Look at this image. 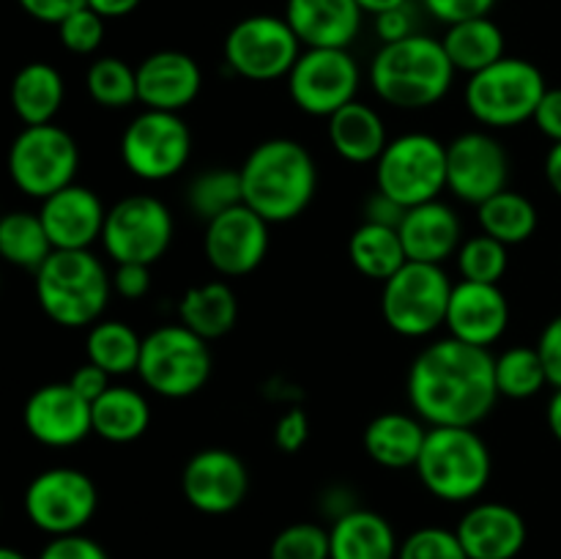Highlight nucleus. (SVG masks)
<instances>
[{
  "label": "nucleus",
  "instance_id": "nucleus-15",
  "mask_svg": "<svg viewBox=\"0 0 561 559\" xmlns=\"http://www.w3.org/2000/svg\"><path fill=\"white\" fill-rule=\"evenodd\" d=\"M362 71L348 49L305 47L288 71V93L296 107L316 118H329L351 104L359 91Z\"/></svg>",
  "mask_w": 561,
  "mask_h": 559
},
{
  "label": "nucleus",
  "instance_id": "nucleus-43",
  "mask_svg": "<svg viewBox=\"0 0 561 559\" xmlns=\"http://www.w3.org/2000/svg\"><path fill=\"white\" fill-rule=\"evenodd\" d=\"M58 27V38L69 53L75 55H91L102 47L104 42V16H99L96 11L82 5L75 14L66 16Z\"/></svg>",
  "mask_w": 561,
  "mask_h": 559
},
{
  "label": "nucleus",
  "instance_id": "nucleus-8",
  "mask_svg": "<svg viewBox=\"0 0 561 559\" xmlns=\"http://www.w3.org/2000/svg\"><path fill=\"white\" fill-rule=\"evenodd\" d=\"M447 190V146L427 132H409L387 142L376 159V192L403 208L438 201Z\"/></svg>",
  "mask_w": 561,
  "mask_h": 559
},
{
  "label": "nucleus",
  "instance_id": "nucleus-3",
  "mask_svg": "<svg viewBox=\"0 0 561 559\" xmlns=\"http://www.w3.org/2000/svg\"><path fill=\"white\" fill-rule=\"evenodd\" d=\"M455 80V66L438 38L411 33L381 44L370 64V85L398 110H425L442 102Z\"/></svg>",
  "mask_w": 561,
  "mask_h": 559
},
{
  "label": "nucleus",
  "instance_id": "nucleus-31",
  "mask_svg": "<svg viewBox=\"0 0 561 559\" xmlns=\"http://www.w3.org/2000/svg\"><path fill=\"white\" fill-rule=\"evenodd\" d=\"M179 318L203 340H219L236 327L239 301L228 283H206L190 288L179 301Z\"/></svg>",
  "mask_w": 561,
  "mask_h": 559
},
{
  "label": "nucleus",
  "instance_id": "nucleus-21",
  "mask_svg": "<svg viewBox=\"0 0 561 559\" xmlns=\"http://www.w3.org/2000/svg\"><path fill=\"white\" fill-rule=\"evenodd\" d=\"M38 217L55 250H91L93 241L102 239L107 208L93 190L69 184L44 197Z\"/></svg>",
  "mask_w": 561,
  "mask_h": 559
},
{
  "label": "nucleus",
  "instance_id": "nucleus-23",
  "mask_svg": "<svg viewBox=\"0 0 561 559\" xmlns=\"http://www.w3.org/2000/svg\"><path fill=\"white\" fill-rule=\"evenodd\" d=\"M455 532L469 559H515L526 546L524 515L502 502H477Z\"/></svg>",
  "mask_w": 561,
  "mask_h": 559
},
{
  "label": "nucleus",
  "instance_id": "nucleus-4",
  "mask_svg": "<svg viewBox=\"0 0 561 559\" xmlns=\"http://www.w3.org/2000/svg\"><path fill=\"white\" fill-rule=\"evenodd\" d=\"M113 277L91 250H55L36 272V299L44 316L64 329L102 321Z\"/></svg>",
  "mask_w": 561,
  "mask_h": 559
},
{
  "label": "nucleus",
  "instance_id": "nucleus-57",
  "mask_svg": "<svg viewBox=\"0 0 561 559\" xmlns=\"http://www.w3.org/2000/svg\"><path fill=\"white\" fill-rule=\"evenodd\" d=\"M548 427H551V433L557 436V442H561V389L551 395V400H548Z\"/></svg>",
  "mask_w": 561,
  "mask_h": 559
},
{
  "label": "nucleus",
  "instance_id": "nucleus-20",
  "mask_svg": "<svg viewBox=\"0 0 561 559\" xmlns=\"http://www.w3.org/2000/svg\"><path fill=\"white\" fill-rule=\"evenodd\" d=\"M444 327H447L449 338L480 345V349H491L493 343L504 338L510 327L507 296L499 285L460 280L449 294Z\"/></svg>",
  "mask_w": 561,
  "mask_h": 559
},
{
  "label": "nucleus",
  "instance_id": "nucleus-22",
  "mask_svg": "<svg viewBox=\"0 0 561 559\" xmlns=\"http://www.w3.org/2000/svg\"><path fill=\"white\" fill-rule=\"evenodd\" d=\"M137 102L146 110L181 113L197 99L203 88V71L192 55L179 49H159L137 66Z\"/></svg>",
  "mask_w": 561,
  "mask_h": 559
},
{
  "label": "nucleus",
  "instance_id": "nucleus-53",
  "mask_svg": "<svg viewBox=\"0 0 561 559\" xmlns=\"http://www.w3.org/2000/svg\"><path fill=\"white\" fill-rule=\"evenodd\" d=\"M403 217H405V208L400 206V203H394L392 197L381 195V192H376V195L367 201L365 223H378V225H389V228H398V225L403 223Z\"/></svg>",
  "mask_w": 561,
  "mask_h": 559
},
{
  "label": "nucleus",
  "instance_id": "nucleus-7",
  "mask_svg": "<svg viewBox=\"0 0 561 559\" xmlns=\"http://www.w3.org/2000/svg\"><path fill=\"white\" fill-rule=\"evenodd\" d=\"M137 376L159 398H192L211 378L208 340L197 338L184 323H168L142 338Z\"/></svg>",
  "mask_w": 561,
  "mask_h": 559
},
{
  "label": "nucleus",
  "instance_id": "nucleus-16",
  "mask_svg": "<svg viewBox=\"0 0 561 559\" xmlns=\"http://www.w3.org/2000/svg\"><path fill=\"white\" fill-rule=\"evenodd\" d=\"M510 157L488 132H463L447 146V190L458 201L480 206L507 190Z\"/></svg>",
  "mask_w": 561,
  "mask_h": 559
},
{
  "label": "nucleus",
  "instance_id": "nucleus-34",
  "mask_svg": "<svg viewBox=\"0 0 561 559\" xmlns=\"http://www.w3.org/2000/svg\"><path fill=\"white\" fill-rule=\"evenodd\" d=\"M482 233L493 236L502 244L515 247L524 244L537 230V208L526 195L513 190H504L499 195L488 197L477 206Z\"/></svg>",
  "mask_w": 561,
  "mask_h": 559
},
{
  "label": "nucleus",
  "instance_id": "nucleus-40",
  "mask_svg": "<svg viewBox=\"0 0 561 559\" xmlns=\"http://www.w3.org/2000/svg\"><path fill=\"white\" fill-rule=\"evenodd\" d=\"M507 250H510L507 244H502V241H496L488 233L463 239L460 241L458 252H455L460 280L499 285L504 274H507V263H510Z\"/></svg>",
  "mask_w": 561,
  "mask_h": 559
},
{
  "label": "nucleus",
  "instance_id": "nucleus-19",
  "mask_svg": "<svg viewBox=\"0 0 561 559\" xmlns=\"http://www.w3.org/2000/svg\"><path fill=\"white\" fill-rule=\"evenodd\" d=\"M22 422L31 438L44 447H75L93 433L91 403L71 389L69 381L44 384L22 409Z\"/></svg>",
  "mask_w": 561,
  "mask_h": 559
},
{
  "label": "nucleus",
  "instance_id": "nucleus-39",
  "mask_svg": "<svg viewBox=\"0 0 561 559\" xmlns=\"http://www.w3.org/2000/svg\"><path fill=\"white\" fill-rule=\"evenodd\" d=\"M85 88L99 107L124 110L137 102V71L126 60L104 55L88 66Z\"/></svg>",
  "mask_w": 561,
  "mask_h": 559
},
{
  "label": "nucleus",
  "instance_id": "nucleus-11",
  "mask_svg": "<svg viewBox=\"0 0 561 559\" xmlns=\"http://www.w3.org/2000/svg\"><path fill=\"white\" fill-rule=\"evenodd\" d=\"M192 132L179 113L142 110L121 135V159L140 181H168L186 168Z\"/></svg>",
  "mask_w": 561,
  "mask_h": 559
},
{
  "label": "nucleus",
  "instance_id": "nucleus-55",
  "mask_svg": "<svg viewBox=\"0 0 561 559\" xmlns=\"http://www.w3.org/2000/svg\"><path fill=\"white\" fill-rule=\"evenodd\" d=\"M546 179L551 190L561 197V142H553L546 157Z\"/></svg>",
  "mask_w": 561,
  "mask_h": 559
},
{
  "label": "nucleus",
  "instance_id": "nucleus-14",
  "mask_svg": "<svg viewBox=\"0 0 561 559\" xmlns=\"http://www.w3.org/2000/svg\"><path fill=\"white\" fill-rule=\"evenodd\" d=\"M99 491L91 477L71 466L44 469L27 482L25 515L36 529L49 537L75 535L91 524L96 513Z\"/></svg>",
  "mask_w": 561,
  "mask_h": 559
},
{
  "label": "nucleus",
  "instance_id": "nucleus-56",
  "mask_svg": "<svg viewBox=\"0 0 561 559\" xmlns=\"http://www.w3.org/2000/svg\"><path fill=\"white\" fill-rule=\"evenodd\" d=\"M356 5H359L365 14H383V11H392V9H400V5H409V0H356Z\"/></svg>",
  "mask_w": 561,
  "mask_h": 559
},
{
  "label": "nucleus",
  "instance_id": "nucleus-6",
  "mask_svg": "<svg viewBox=\"0 0 561 559\" xmlns=\"http://www.w3.org/2000/svg\"><path fill=\"white\" fill-rule=\"evenodd\" d=\"M546 91V77L531 60L504 55L502 60L469 77L463 102L477 124L510 129L535 118V110Z\"/></svg>",
  "mask_w": 561,
  "mask_h": 559
},
{
  "label": "nucleus",
  "instance_id": "nucleus-28",
  "mask_svg": "<svg viewBox=\"0 0 561 559\" xmlns=\"http://www.w3.org/2000/svg\"><path fill=\"white\" fill-rule=\"evenodd\" d=\"M329 142L334 153L351 164H370L387 148V126L378 110L365 102H351L340 107L337 113L329 115Z\"/></svg>",
  "mask_w": 561,
  "mask_h": 559
},
{
  "label": "nucleus",
  "instance_id": "nucleus-38",
  "mask_svg": "<svg viewBox=\"0 0 561 559\" xmlns=\"http://www.w3.org/2000/svg\"><path fill=\"white\" fill-rule=\"evenodd\" d=\"M239 203H244V190H241V173L233 168H208L195 175L186 190V206L203 219L211 223L219 214L230 212Z\"/></svg>",
  "mask_w": 561,
  "mask_h": 559
},
{
  "label": "nucleus",
  "instance_id": "nucleus-37",
  "mask_svg": "<svg viewBox=\"0 0 561 559\" xmlns=\"http://www.w3.org/2000/svg\"><path fill=\"white\" fill-rule=\"evenodd\" d=\"M493 373H496L499 398H535L548 384L546 365H542L537 345L535 349L513 345V349L502 351L499 356H493Z\"/></svg>",
  "mask_w": 561,
  "mask_h": 559
},
{
  "label": "nucleus",
  "instance_id": "nucleus-30",
  "mask_svg": "<svg viewBox=\"0 0 561 559\" xmlns=\"http://www.w3.org/2000/svg\"><path fill=\"white\" fill-rule=\"evenodd\" d=\"M91 425L93 433L110 444L137 442L151 425V406L137 389L113 384L91 403Z\"/></svg>",
  "mask_w": 561,
  "mask_h": 559
},
{
  "label": "nucleus",
  "instance_id": "nucleus-13",
  "mask_svg": "<svg viewBox=\"0 0 561 559\" xmlns=\"http://www.w3.org/2000/svg\"><path fill=\"white\" fill-rule=\"evenodd\" d=\"M301 55V42L285 16L252 14L230 27L225 38V64L233 75L252 82L288 77Z\"/></svg>",
  "mask_w": 561,
  "mask_h": 559
},
{
  "label": "nucleus",
  "instance_id": "nucleus-49",
  "mask_svg": "<svg viewBox=\"0 0 561 559\" xmlns=\"http://www.w3.org/2000/svg\"><path fill=\"white\" fill-rule=\"evenodd\" d=\"M110 378L113 376H110V373H104L102 367H96L93 362H85V365H80L75 373H71L69 384H71V389L80 395V398H85L88 403H93V400H99L110 387H113V384H110Z\"/></svg>",
  "mask_w": 561,
  "mask_h": 559
},
{
  "label": "nucleus",
  "instance_id": "nucleus-36",
  "mask_svg": "<svg viewBox=\"0 0 561 559\" xmlns=\"http://www.w3.org/2000/svg\"><path fill=\"white\" fill-rule=\"evenodd\" d=\"M53 252L55 247L38 214L9 212L0 217V258L11 266L38 272Z\"/></svg>",
  "mask_w": 561,
  "mask_h": 559
},
{
  "label": "nucleus",
  "instance_id": "nucleus-12",
  "mask_svg": "<svg viewBox=\"0 0 561 559\" xmlns=\"http://www.w3.org/2000/svg\"><path fill=\"white\" fill-rule=\"evenodd\" d=\"M173 214L159 197L129 195L107 208L102 247L118 263H157L173 244Z\"/></svg>",
  "mask_w": 561,
  "mask_h": 559
},
{
  "label": "nucleus",
  "instance_id": "nucleus-27",
  "mask_svg": "<svg viewBox=\"0 0 561 559\" xmlns=\"http://www.w3.org/2000/svg\"><path fill=\"white\" fill-rule=\"evenodd\" d=\"M427 422L405 411H383L367 422L362 444L383 469H414L427 438Z\"/></svg>",
  "mask_w": 561,
  "mask_h": 559
},
{
  "label": "nucleus",
  "instance_id": "nucleus-5",
  "mask_svg": "<svg viewBox=\"0 0 561 559\" xmlns=\"http://www.w3.org/2000/svg\"><path fill=\"white\" fill-rule=\"evenodd\" d=\"M416 475L427 493L449 504L471 502L491 482L493 460L474 427H427Z\"/></svg>",
  "mask_w": 561,
  "mask_h": 559
},
{
  "label": "nucleus",
  "instance_id": "nucleus-18",
  "mask_svg": "<svg viewBox=\"0 0 561 559\" xmlns=\"http://www.w3.org/2000/svg\"><path fill=\"white\" fill-rule=\"evenodd\" d=\"M181 491L195 510L206 515L233 513L250 491V471L244 460L222 447H208L192 455L181 475Z\"/></svg>",
  "mask_w": 561,
  "mask_h": 559
},
{
  "label": "nucleus",
  "instance_id": "nucleus-51",
  "mask_svg": "<svg viewBox=\"0 0 561 559\" xmlns=\"http://www.w3.org/2000/svg\"><path fill=\"white\" fill-rule=\"evenodd\" d=\"M531 121L548 140L561 142V88H548Z\"/></svg>",
  "mask_w": 561,
  "mask_h": 559
},
{
  "label": "nucleus",
  "instance_id": "nucleus-48",
  "mask_svg": "<svg viewBox=\"0 0 561 559\" xmlns=\"http://www.w3.org/2000/svg\"><path fill=\"white\" fill-rule=\"evenodd\" d=\"M113 290L124 299H142L151 290V266L146 263H118L113 274Z\"/></svg>",
  "mask_w": 561,
  "mask_h": 559
},
{
  "label": "nucleus",
  "instance_id": "nucleus-25",
  "mask_svg": "<svg viewBox=\"0 0 561 559\" xmlns=\"http://www.w3.org/2000/svg\"><path fill=\"white\" fill-rule=\"evenodd\" d=\"M398 233L403 239L409 261L438 263V266L455 258L460 241H463L460 217L444 201H427L414 208H405Z\"/></svg>",
  "mask_w": 561,
  "mask_h": 559
},
{
  "label": "nucleus",
  "instance_id": "nucleus-29",
  "mask_svg": "<svg viewBox=\"0 0 561 559\" xmlns=\"http://www.w3.org/2000/svg\"><path fill=\"white\" fill-rule=\"evenodd\" d=\"M11 107L25 126L53 124L66 99L64 77L44 60H31L11 80Z\"/></svg>",
  "mask_w": 561,
  "mask_h": 559
},
{
  "label": "nucleus",
  "instance_id": "nucleus-24",
  "mask_svg": "<svg viewBox=\"0 0 561 559\" xmlns=\"http://www.w3.org/2000/svg\"><path fill=\"white\" fill-rule=\"evenodd\" d=\"M362 14L356 0H288L285 20L301 47L348 49L359 36Z\"/></svg>",
  "mask_w": 561,
  "mask_h": 559
},
{
  "label": "nucleus",
  "instance_id": "nucleus-1",
  "mask_svg": "<svg viewBox=\"0 0 561 559\" xmlns=\"http://www.w3.org/2000/svg\"><path fill=\"white\" fill-rule=\"evenodd\" d=\"M409 403L431 427H477L499 400L491 349L442 338L409 367Z\"/></svg>",
  "mask_w": 561,
  "mask_h": 559
},
{
  "label": "nucleus",
  "instance_id": "nucleus-50",
  "mask_svg": "<svg viewBox=\"0 0 561 559\" xmlns=\"http://www.w3.org/2000/svg\"><path fill=\"white\" fill-rule=\"evenodd\" d=\"M27 16L47 25H60L69 14L85 5V0H16Z\"/></svg>",
  "mask_w": 561,
  "mask_h": 559
},
{
  "label": "nucleus",
  "instance_id": "nucleus-44",
  "mask_svg": "<svg viewBox=\"0 0 561 559\" xmlns=\"http://www.w3.org/2000/svg\"><path fill=\"white\" fill-rule=\"evenodd\" d=\"M38 559H110V554L93 537L75 532V535L53 537L42 548Z\"/></svg>",
  "mask_w": 561,
  "mask_h": 559
},
{
  "label": "nucleus",
  "instance_id": "nucleus-33",
  "mask_svg": "<svg viewBox=\"0 0 561 559\" xmlns=\"http://www.w3.org/2000/svg\"><path fill=\"white\" fill-rule=\"evenodd\" d=\"M348 258L356 272L387 283L403 263H409L398 228L378 223H362L348 239Z\"/></svg>",
  "mask_w": 561,
  "mask_h": 559
},
{
  "label": "nucleus",
  "instance_id": "nucleus-17",
  "mask_svg": "<svg viewBox=\"0 0 561 559\" xmlns=\"http://www.w3.org/2000/svg\"><path fill=\"white\" fill-rule=\"evenodd\" d=\"M203 252L208 266L222 277L252 274L268 252V223L247 203H239L206 223Z\"/></svg>",
  "mask_w": 561,
  "mask_h": 559
},
{
  "label": "nucleus",
  "instance_id": "nucleus-52",
  "mask_svg": "<svg viewBox=\"0 0 561 559\" xmlns=\"http://www.w3.org/2000/svg\"><path fill=\"white\" fill-rule=\"evenodd\" d=\"M376 33L383 44L400 42V38H409L414 33V20H411L409 5H400V9L383 11L376 16Z\"/></svg>",
  "mask_w": 561,
  "mask_h": 559
},
{
  "label": "nucleus",
  "instance_id": "nucleus-9",
  "mask_svg": "<svg viewBox=\"0 0 561 559\" xmlns=\"http://www.w3.org/2000/svg\"><path fill=\"white\" fill-rule=\"evenodd\" d=\"M453 285L438 263H403L381 288L383 321L400 338H431L447 321Z\"/></svg>",
  "mask_w": 561,
  "mask_h": 559
},
{
  "label": "nucleus",
  "instance_id": "nucleus-41",
  "mask_svg": "<svg viewBox=\"0 0 561 559\" xmlns=\"http://www.w3.org/2000/svg\"><path fill=\"white\" fill-rule=\"evenodd\" d=\"M268 559H329V529L312 521L285 526L272 540Z\"/></svg>",
  "mask_w": 561,
  "mask_h": 559
},
{
  "label": "nucleus",
  "instance_id": "nucleus-2",
  "mask_svg": "<svg viewBox=\"0 0 561 559\" xmlns=\"http://www.w3.org/2000/svg\"><path fill=\"white\" fill-rule=\"evenodd\" d=\"M239 173L244 203L268 225L301 217L318 190L316 159L290 137L257 142Z\"/></svg>",
  "mask_w": 561,
  "mask_h": 559
},
{
  "label": "nucleus",
  "instance_id": "nucleus-35",
  "mask_svg": "<svg viewBox=\"0 0 561 559\" xmlns=\"http://www.w3.org/2000/svg\"><path fill=\"white\" fill-rule=\"evenodd\" d=\"M142 338L124 321H96L88 329L85 338V354L88 362L102 367L110 376H126V373H137V362H140Z\"/></svg>",
  "mask_w": 561,
  "mask_h": 559
},
{
  "label": "nucleus",
  "instance_id": "nucleus-42",
  "mask_svg": "<svg viewBox=\"0 0 561 559\" xmlns=\"http://www.w3.org/2000/svg\"><path fill=\"white\" fill-rule=\"evenodd\" d=\"M398 559H469V554L455 529L422 526L400 543Z\"/></svg>",
  "mask_w": 561,
  "mask_h": 559
},
{
  "label": "nucleus",
  "instance_id": "nucleus-10",
  "mask_svg": "<svg viewBox=\"0 0 561 559\" xmlns=\"http://www.w3.org/2000/svg\"><path fill=\"white\" fill-rule=\"evenodd\" d=\"M77 168H80V148L64 126H25L9 148L11 181L22 195L36 201L75 184Z\"/></svg>",
  "mask_w": 561,
  "mask_h": 559
},
{
  "label": "nucleus",
  "instance_id": "nucleus-58",
  "mask_svg": "<svg viewBox=\"0 0 561 559\" xmlns=\"http://www.w3.org/2000/svg\"><path fill=\"white\" fill-rule=\"evenodd\" d=\"M0 559H27V557L22 551H16V548L0 546Z\"/></svg>",
  "mask_w": 561,
  "mask_h": 559
},
{
  "label": "nucleus",
  "instance_id": "nucleus-54",
  "mask_svg": "<svg viewBox=\"0 0 561 559\" xmlns=\"http://www.w3.org/2000/svg\"><path fill=\"white\" fill-rule=\"evenodd\" d=\"M85 5L104 20H118V16L131 14L140 5V0H85Z\"/></svg>",
  "mask_w": 561,
  "mask_h": 559
},
{
  "label": "nucleus",
  "instance_id": "nucleus-47",
  "mask_svg": "<svg viewBox=\"0 0 561 559\" xmlns=\"http://www.w3.org/2000/svg\"><path fill=\"white\" fill-rule=\"evenodd\" d=\"M537 351H540V360L546 365L548 384L561 389V316L546 323L540 340H537Z\"/></svg>",
  "mask_w": 561,
  "mask_h": 559
},
{
  "label": "nucleus",
  "instance_id": "nucleus-26",
  "mask_svg": "<svg viewBox=\"0 0 561 559\" xmlns=\"http://www.w3.org/2000/svg\"><path fill=\"white\" fill-rule=\"evenodd\" d=\"M394 526L376 510L354 507L329 526V559H398Z\"/></svg>",
  "mask_w": 561,
  "mask_h": 559
},
{
  "label": "nucleus",
  "instance_id": "nucleus-46",
  "mask_svg": "<svg viewBox=\"0 0 561 559\" xmlns=\"http://www.w3.org/2000/svg\"><path fill=\"white\" fill-rule=\"evenodd\" d=\"M307 438H310V420H307V414L301 409H288L279 417L277 425H274V444L283 453H299L307 444Z\"/></svg>",
  "mask_w": 561,
  "mask_h": 559
},
{
  "label": "nucleus",
  "instance_id": "nucleus-32",
  "mask_svg": "<svg viewBox=\"0 0 561 559\" xmlns=\"http://www.w3.org/2000/svg\"><path fill=\"white\" fill-rule=\"evenodd\" d=\"M442 44L455 71H466L469 77L504 58V33L491 16H477V20L449 25Z\"/></svg>",
  "mask_w": 561,
  "mask_h": 559
},
{
  "label": "nucleus",
  "instance_id": "nucleus-45",
  "mask_svg": "<svg viewBox=\"0 0 561 559\" xmlns=\"http://www.w3.org/2000/svg\"><path fill=\"white\" fill-rule=\"evenodd\" d=\"M422 3L438 22L449 27L466 20H477V16H488L496 0H422Z\"/></svg>",
  "mask_w": 561,
  "mask_h": 559
}]
</instances>
